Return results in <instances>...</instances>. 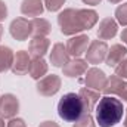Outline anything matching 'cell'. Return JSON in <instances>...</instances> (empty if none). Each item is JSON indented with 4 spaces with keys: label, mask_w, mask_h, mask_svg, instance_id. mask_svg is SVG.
<instances>
[{
    "label": "cell",
    "mask_w": 127,
    "mask_h": 127,
    "mask_svg": "<svg viewBox=\"0 0 127 127\" xmlns=\"http://www.w3.org/2000/svg\"><path fill=\"white\" fill-rule=\"evenodd\" d=\"M97 22V13L92 9H64L58 15V24L65 35H74L90 30Z\"/></svg>",
    "instance_id": "cell-1"
},
{
    "label": "cell",
    "mask_w": 127,
    "mask_h": 127,
    "mask_svg": "<svg viewBox=\"0 0 127 127\" xmlns=\"http://www.w3.org/2000/svg\"><path fill=\"white\" fill-rule=\"evenodd\" d=\"M123 102L114 96H103L96 105V120L100 127H112L123 118Z\"/></svg>",
    "instance_id": "cell-2"
},
{
    "label": "cell",
    "mask_w": 127,
    "mask_h": 127,
    "mask_svg": "<svg viewBox=\"0 0 127 127\" xmlns=\"http://www.w3.org/2000/svg\"><path fill=\"white\" fill-rule=\"evenodd\" d=\"M58 114L62 120L69 123H75L77 120H80L86 114V109L78 93L64 95L58 102Z\"/></svg>",
    "instance_id": "cell-3"
},
{
    "label": "cell",
    "mask_w": 127,
    "mask_h": 127,
    "mask_svg": "<svg viewBox=\"0 0 127 127\" xmlns=\"http://www.w3.org/2000/svg\"><path fill=\"white\" fill-rule=\"evenodd\" d=\"M108 53V46L103 40H93L86 50V61L89 64H100L105 61Z\"/></svg>",
    "instance_id": "cell-4"
},
{
    "label": "cell",
    "mask_w": 127,
    "mask_h": 127,
    "mask_svg": "<svg viewBox=\"0 0 127 127\" xmlns=\"http://www.w3.org/2000/svg\"><path fill=\"white\" fill-rule=\"evenodd\" d=\"M37 92L43 96H53L56 95L61 89V78L56 74L44 75L37 81Z\"/></svg>",
    "instance_id": "cell-5"
},
{
    "label": "cell",
    "mask_w": 127,
    "mask_h": 127,
    "mask_svg": "<svg viewBox=\"0 0 127 127\" xmlns=\"http://www.w3.org/2000/svg\"><path fill=\"white\" fill-rule=\"evenodd\" d=\"M90 44V38L86 35V34H80V35H75V37H71L68 41H66V50L69 53V56L72 58H80L83 53H86L87 47Z\"/></svg>",
    "instance_id": "cell-6"
},
{
    "label": "cell",
    "mask_w": 127,
    "mask_h": 127,
    "mask_svg": "<svg viewBox=\"0 0 127 127\" xmlns=\"http://www.w3.org/2000/svg\"><path fill=\"white\" fill-rule=\"evenodd\" d=\"M19 109V100L12 93H6L0 97V117L1 118H13Z\"/></svg>",
    "instance_id": "cell-7"
},
{
    "label": "cell",
    "mask_w": 127,
    "mask_h": 127,
    "mask_svg": "<svg viewBox=\"0 0 127 127\" xmlns=\"http://www.w3.org/2000/svg\"><path fill=\"white\" fill-rule=\"evenodd\" d=\"M106 75L102 69L99 68H90L86 71V78H84V83H86V87L96 90V92H102L105 84H106Z\"/></svg>",
    "instance_id": "cell-8"
},
{
    "label": "cell",
    "mask_w": 127,
    "mask_h": 127,
    "mask_svg": "<svg viewBox=\"0 0 127 127\" xmlns=\"http://www.w3.org/2000/svg\"><path fill=\"white\" fill-rule=\"evenodd\" d=\"M10 35L19 41L27 40L28 35H31V21L25 19V18H16L10 22L9 27Z\"/></svg>",
    "instance_id": "cell-9"
},
{
    "label": "cell",
    "mask_w": 127,
    "mask_h": 127,
    "mask_svg": "<svg viewBox=\"0 0 127 127\" xmlns=\"http://www.w3.org/2000/svg\"><path fill=\"white\" fill-rule=\"evenodd\" d=\"M30 64H31V56L28 52L25 50H19L16 52L15 58H13V64H12V71L16 75H24L28 72L30 69Z\"/></svg>",
    "instance_id": "cell-10"
},
{
    "label": "cell",
    "mask_w": 127,
    "mask_h": 127,
    "mask_svg": "<svg viewBox=\"0 0 127 127\" xmlns=\"http://www.w3.org/2000/svg\"><path fill=\"white\" fill-rule=\"evenodd\" d=\"M50 46L49 38L46 37H32L28 44V53L31 58H43Z\"/></svg>",
    "instance_id": "cell-11"
},
{
    "label": "cell",
    "mask_w": 127,
    "mask_h": 127,
    "mask_svg": "<svg viewBox=\"0 0 127 127\" xmlns=\"http://www.w3.org/2000/svg\"><path fill=\"white\" fill-rule=\"evenodd\" d=\"M118 31V24L115 19L112 18H105L100 21L99 28H97V38L99 40H109L112 37H115V34Z\"/></svg>",
    "instance_id": "cell-12"
},
{
    "label": "cell",
    "mask_w": 127,
    "mask_h": 127,
    "mask_svg": "<svg viewBox=\"0 0 127 127\" xmlns=\"http://www.w3.org/2000/svg\"><path fill=\"white\" fill-rule=\"evenodd\" d=\"M126 56H127V47L120 44V43H117V44H112L111 49H108L105 62H106L108 66H114L115 68Z\"/></svg>",
    "instance_id": "cell-13"
},
{
    "label": "cell",
    "mask_w": 127,
    "mask_h": 127,
    "mask_svg": "<svg viewBox=\"0 0 127 127\" xmlns=\"http://www.w3.org/2000/svg\"><path fill=\"white\" fill-rule=\"evenodd\" d=\"M87 71V61H83L80 58H74L72 61H68L62 66V72L66 77H78Z\"/></svg>",
    "instance_id": "cell-14"
},
{
    "label": "cell",
    "mask_w": 127,
    "mask_h": 127,
    "mask_svg": "<svg viewBox=\"0 0 127 127\" xmlns=\"http://www.w3.org/2000/svg\"><path fill=\"white\" fill-rule=\"evenodd\" d=\"M68 61H69V53L66 50V46H64L62 43H56L52 47V52H50V62H52V65L58 66V68H62Z\"/></svg>",
    "instance_id": "cell-15"
},
{
    "label": "cell",
    "mask_w": 127,
    "mask_h": 127,
    "mask_svg": "<svg viewBox=\"0 0 127 127\" xmlns=\"http://www.w3.org/2000/svg\"><path fill=\"white\" fill-rule=\"evenodd\" d=\"M44 10V3L41 0H24L21 4V12L25 16L38 18Z\"/></svg>",
    "instance_id": "cell-16"
},
{
    "label": "cell",
    "mask_w": 127,
    "mask_h": 127,
    "mask_svg": "<svg viewBox=\"0 0 127 127\" xmlns=\"http://www.w3.org/2000/svg\"><path fill=\"white\" fill-rule=\"evenodd\" d=\"M78 96L81 97V100H83V103H84V109H86V112H90L93 108H95V105L99 102V92H96V90H92V89H89V87H83V89H80V92H78Z\"/></svg>",
    "instance_id": "cell-17"
},
{
    "label": "cell",
    "mask_w": 127,
    "mask_h": 127,
    "mask_svg": "<svg viewBox=\"0 0 127 127\" xmlns=\"http://www.w3.org/2000/svg\"><path fill=\"white\" fill-rule=\"evenodd\" d=\"M30 75L34 80H40L46 75L47 72V64L43 58H31V64H30V69H28Z\"/></svg>",
    "instance_id": "cell-18"
},
{
    "label": "cell",
    "mask_w": 127,
    "mask_h": 127,
    "mask_svg": "<svg viewBox=\"0 0 127 127\" xmlns=\"http://www.w3.org/2000/svg\"><path fill=\"white\" fill-rule=\"evenodd\" d=\"M50 32V24L43 18H34L31 21L32 37H46Z\"/></svg>",
    "instance_id": "cell-19"
},
{
    "label": "cell",
    "mask_w": 127,
    "mask_h": 127,
    "mask_svg": "<svg viewBox=\"0 0 127 127\" xmlns=\"http://www.w3.org/2000/svg\"><path fill=\"white\" fill-rule=\"evenodd\" d=\"M13 52L7 46H0V72H4L12 68L13 64Z\"/></svg>",
    "instance_id": "cell-20"
},
{
    "label": "cell",
    "mask_w": 127,
    "mask_h": 127,
    "mask_svg": "<svg viewBox=\"0 0 127 127\" xmlns=\"http://www.w3.org/2000/svg\"><path fill=\"white\" fill-rule=\"evenodd\" d=\"M123 84H124V78H121L118 75H111L106 80V84L102 92L105 95H117L120 92V89L123 87Z\"/></svg>",
    "instance_id": "cell-21"
},
{
    "label": "cell",
    "mask_w": 127,
    "mask_h": 127,
    "mask_svg": "<svg viewBox=\"0 0 127 127\" xmlns=\"http://www.w3.org/2000/svg\"><path fill=\"white\" fill-rule=\"evenodd\" d=\"M115 18H117L118 24L127 27V3L120 4V6L115 9Z\"/></svg>",
    "instance_id": "cell-22"
},
{
    "label": "cell",
    "mask_w": 127,
    "mask_h": 127,
    "mask_svg": "<svg viewBox=\"0 0 127 127\" xmlns=\"http://www.w3.org/2000/svg\"><path fill=\"white\" fill-rule=\"evenodd\" d=\"M74 127H95L93 117L90 115V112H86L80 120H77V121L74 123Z\"/></svg>",
    "instance_id": "cell-23"
},
{
    "label": "cell",
    "mask_w": 127,
    "mask_h": 127,
    "mask_svg": "<svg viewBox=\"0 0 127 127\" xmlns=\"http://www.w3.org/2000/svg\"><path fill=\"white\" fill-rule=\"evenodd\" d=\"M43 3H44V6H46L47 10L56 12V10H59V9L64 6L65 0H43Z\"/></svg>",
    "instance_id": "cell-24"
},
{
    "label": "cell",
    "mask_w": 127,
    "mask_h": 127,
    "mask_svg": "<svg viewBox=\"0 0 127 127\" xmlns=\"http://www.w3.org/2000/svg\"><path fill=\"white\" fill-rule=\"evenodd\" d=\"M115 75L121 77V78H127V56L115 66Z\"/></svg>",
    "instance_id": "cell-25"
},
{
    "label": "cell",
    "mask_w": 127,
    "mask_h": 127,
    "mask_svg": "<svg viewBox=\"0 0 127 127\" xmlns=\"http://www.w3.org/2000/svg\"><path fill=\"white\" fill-rule=\"evenodd\" d=\"M6 127H27V126H25V121L22 118H10V121L7 123Z\"/></svg>",
    "instance_id": "cell-26"
},
{
    "label": "cell",
    "mask_w": 127,
    "mask_h": 127,
    "mask_svg": "<svg viewBox=\"0 0 127 127\" xmlns=\"http://www.w3.org/2000/svg\"><path fill=\"white\" fill-rule=\"evenodd\" d=\"M6 16H7V6L4 4L3 0H0V21L6 19Z\"/></svg>",
    "instance_id": "cell-27"
},
{
    "label": "cell",
    "mask_w": 127,
    "mask_h": 127,
    "mask_svg": "<svg viewBox=\"0 0 127 127\" xmlns=\"http://www.w3.org/2000/svg\"><path fill=\"white\" fill-rule=\"evenodd\" d=\"M117 95L120 96L123 100H126L127 102V81H124V84H123V87L120 89V92L117 93Z\"/></svg>",
    "instance_id": "cell-28"
},
{
    "label": "cell",
    "mask_w": 127,
    "mask_h": 127,
    "mask_svg": "<svg viewBox=\"0 0 127 127\" xmlns=\"http://www.w3.org/2000/svg\"><path fill=\"white\" fill-rule=\"evenodd\" d=\"M38 127H59V124L55 123V121H44V123H41Z\"/></svg>",
    "instance_id": "cell-29"
},
{
    "label": "cell",
    "mask_w": 127,
    "mask_h": 127,
    "mask_svg": "<svg viewBox=\"0 0 127 127\" xmlns=\"http://www.w3.org/2000/svg\"><path fill=\"white\" fill-rule=\"evenodd\" d=\"M86 4H92V6H96V4H99L102 0H83Z\"/></svg>",
    "instance_id": "cell-30"
},
{
    "label": "cell",
    "mask_w": 127,
    "mask_h": 127,
    "mask_svg": "<svg viewBox=\"0 0 127 127\" xmlns=\"http://www.w3.org/2000/svg\"><path fill=\"white\" fill-rule=\"evenodd\" d=\"M121 40H123V43L127 46V28H124L123 32H121Z\"/></svg>",
    "instance_id": "cell-31"
},
{
    "label": "cell",
    "mask_w": 127,
    "mask_h": 127,
    "mask_svg": "<svg viewBox=\"0 0 127 127\" xmlns=\"http://www.w3.org/2000/svg\"><path fill=\"white\" fill-rule=\"evenodd\" d=\"M0 127H4V121H3V118L0 117Z\"/></svg>",
    "instance_id": "cell-32"
},
{
    "label": "cell",
    "mask_w": 127,
    "mask_h": 127,
    "mask_svg": "<svg viewBox=\"0 0 127 127\" xmlns=\"http://www.w3.org/2000/svg\"><path fill=\"white\" fill-rule=\"evenodd\" d=\"M1 34H3V27H1V24H0V40H1Z\"/></svg>",
    "instance_id": "cell-33"
},
{
    "label": "cell",
    "mask_w": 127,
    "mask_h": 127,
    "mask_svg": "<svg viewBox=\"0 0 127 127\" xmlns=\"http://www.w3.org/2000/svg\"><path fill=\"white\" fill-rule=\"evenodd\" d=\"M108 1H111V3H120L121 0H108Z\"/></svg>",
    "instance_id": "cell-34"
},
{
    "label": "cell",
    "mask_w": 127,
    "mask_h": 127,
    "mask_svg": "<svg viewBox=\"0 0 127 127\" xmlns=\"http://www.w3.org/2000/svg\"><path fill=\"white\" fill-rule=\"evenodd\" d=\"M124 126L127 127V114H126V120H124Z\"/></svg>",
    "instance_id": "cell-35"
}]
</instances>
